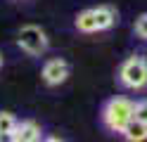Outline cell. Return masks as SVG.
Wrapping results in <instances>:
<instances>
[{"instance_id": "cell-1", "label": "cell", "mask_w": 147, "mask_h": 142, "mask_svg": "<svg viewBox=\"0 0 147 142\" xmlns=\"http://www.w3.org/2000/svg\"><path fill=\"white\" fill-rule=\"evenodd\" d=\"M133 118V100L128 97H112L105 102L102 111H100V121L109 133H121L123 126Z\"/></svg>"}, {"instance_id": "cell-2", "label": "cell", "mask_w": 147, "mask_h": 142, "mask_svg": "<svg viewBox=\"0 0 147 142\" xmlns=\"http://www.w3.org/2000/svg\"><path fill=\"white\" fill-rule=\"evenodd\" d=\"M116 83L126 90H145L147 88V59L142 55H131L121 62L116 71Z\"/></svg>"}, {"instance_id": "cell-3", "label": "cell", "mask_w": 147, "mask_h": 142, "mask_svg": "<svg viewBox=\"0 0 147 142\" xmlns=\"http://www.w3.org/2000/svg\"><path fill=\"white\" fill-rule=\"evenodd\" d=\"M17 47L29 57H40L50 50V38L36 24H26L17 31Z\"/></svg>"}, {"instance_id": "cell-4", "label": "cell", "mask_w": 147, "mask_h": 142, "mask_svg": "<svg viewBox=\"0 0 147 142\" xmlns=\"http://www.w3.org/2000/svg\"><path fill=\"white\" fill-rule=\"evenodd\" d=\"M43 83L48 85V88H57V85L67 83V78L71 76V66L67 59H62V57H52V59H48L43 64Z\"/></svg>"}, {"instance_id": "cell-5", "label": "cell", "mask_w": 147, "mask_h": 142, "mask_svg": "<svg viewBox=\"0 0 147 142\" xmlns=\"http://www.w3.org/2000/svg\"><path fill=\"white\" fill-rule=\"evenodd\" d=\"M45 135H43V128L40 123H36L33 118H24L17 123L14 128V140L17 142H40Z\"/></svg>"}, {"instance_id": "cell-6", "label": "cell", "mask_w": 147, "mask_h": 142, "mask_svg": "<svg viewBox=\"0 0 147 142\" xmlns=\"http://www.w3.org/2000/svg\"><path fill=\"white\" fill-rule=\"evenodd\" d=\"M93 19H95V33L97 31H109V28L116 26L119 12L112 5H100V7H93Z\"/></svg>"}, {"instance_id": "cell-7", "label": "cell", "mask_w": 147, "mask_h": 142, "mask_svg": "<svg viewBox=\"0 0 147 142\" xmlns=\"http://www.w3.org/2000/svg\"><path fill=\"white\" fill-rule=\"evenodd\" d=\"M119 135H121L126 142H147V126L140 123V121H135V118H131Z\"/></svg>"}, {"instance_id": "cell-8", "label": "cell", "mask_w": 147, "mask_h": 142, "mask_svg": "<svg viewBox=\"0 0 147 142\" xmlns=\"http://www.w3.org/2000/svg\"><path fill=\"white\" fill-rule=\"evenodd\" d=\"M17 123L19 121L12 111H0V133H14Z\"/></svg>"}, {"instance_id": "cell-9", "label": "cell", "mask_w": 147, "mask_h": 142, "mask_svg": "<svg viewBox=\"0 0 147 142\" xmlns=\"http://www.w3.org/2000/svg\"><path fill=\"white\" fill-rule=\"evenodd\" d=\"M133 118L147 126V97H142V100L133 102Z\"/></svg>"}, {"instance_id": "cell-10", "label": "cell", "mask_w": 147, "mask_h": 142, "mask_svg": "<svg viewBox=\"0 0 147 142\" xmlns=\"http://www.w3.org/2000/svg\"><path fill=\"white\" fill-rule=\"evenodd\" d=\"M133 33L140 38V40H147V12H142L140 17L135 19V24H133Z\"/></svg>"}, {"instance_id": "cell-11", "label": "cell", "mask_w": 147, "mask_h": 142, "mask_svg": "<svg viewBox=\"0 0 147 142\" xmlns=\"http://www.w3.org/2000/svg\"><path fill=\"white\" fill-rule=\"evenodd\" d=\"M0 142H17L14 133H0Z\"/></svg>"}, {"instance_id": "cell-12", "label": "cell", "mask_w": 147, "mask_h": 142, "mask_svg": "<svg viewBox=\"0 0 147 142\" xmlns=\"http://www.w3.org/2000/svg\"><path fill=\"white\" fill-rule=\"evenodd\" d=\"M40 142H64V140H59V137H55V135H48V137H43Z\"/></svg>"}, {"instance_id": "cell-13", "label": "cell", "mask_w": 147, "mask_h": 142, "mask_svg": "<svg viewBox=\"0 0 147 142\" xmlns=\"http://www.w3.org/2000/svg\"><path fill=\"white\" fill-rule=\"evenodd\" d=\"M3 64H5V57H3V52H0V69H3Z\"/></svg>"}]
</instances>
